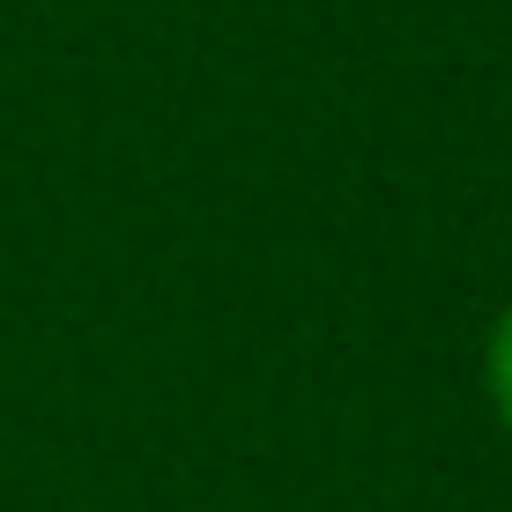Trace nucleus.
<instances>
[{
	"label": "nucleus",
	"mask_w": 512,
	"mask_h": 512,
	"mask_svg": "<svg viewBox=\"0 0 512 512\" xmlns=\"http://www.w3.org/2000/svg\"><path fill=\"white\" fill-rule=\"evenodd\" d=\"M483 401H490V416H498V431L512 438V297L483 334Z\"/></svg>",
	"instance_id": "obj_1"
}]
</instances>
